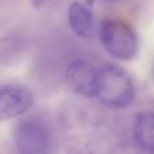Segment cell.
<instances>
[{"instance_id":"4","label":"cell","mask_w":154,"mask_h":154,"mask_svg":"<svg viewBox=\"0 0 154 154\" xmlns=\"http://www.w3.org/2000/svg\"><path fill=\"white\" fill-rule=\"evenodd\" d=\"M97 70L85 60H76L68 66L65 79L69 88L84 97H93L96 93Z\"/></svg>"},{"instance_id":"2","label":"cell","mask_w":154,"mask_h":154,"mask_svg":"<svg viewBox=\"0 0 154 154\" xmlns=\"http://www.w3.org/2000/svg\"><path fill=\"white\" fill-rule=\"evenodd\" d=\"M100 42L109 56L120 61L133 60L139 49L135 30L128 23L118 19H107L101 23Z\"/></svg>"},{"instance_id":"7","label":"cell","mask_w":154,"mask_h":154,"mask_svg":"<svg viewBox=\"0 0 154 154\" xmlns=\"http://www.w3.org/2000/svg\"><path fill=\"white\" fill-rule=\"evenodd\" d=\"M134 138L142 152L154 154V112H141L137 115Z\"/></svg>"},{"instance_id":"6","label":"cell","mask_w":154,"mask_h":154,"mask_svg":"<svg viewBox=\"0 0 154 154\" xmlns=\"http://www.w3.org/2000/svg\"><path fill=\"white\" fill-rule=\"evenodd\" d=\"M68 20L72 31L81 38H89L93 32V15L82 2H73L68 10Z\"/></svg>"},{"instance_id":"5","label":"cell","mask_w":154,"mask_h":154,"mask_svg":"<svg viewBox=\"0 0 154 154\" xmlns=\"http://www.w3.org/2000/svg\"><path fill=\"white\" fill-rule=\"evenodd\" d=\"M32 106V95L22 87L0 88V122L23 115Z\"/></svg>"},{"instance_id":"8","label":"cell","mask_w":154,"mask_h":154,"mask_svg":"<svg viewBox=\"0 0 154 154\" xmlns=\"http://www.w3.org/2000/svg\"><path fill=\"white\" fill-rule=\"evenodd\" d=\"M45 2H46V0H31L32 5H34V7H37V8L42 7V5L45 4Z\"/></svg>"},{"instance_id":"1","label":"cell","mask_w":154,"mask_h":154,"mask_svg":"<svg viewBox=\"0 0 154 154\" xmlns=\"http://www.w3.org/2000/svg\"><path fill=\"white\" fill-rule=\"evenodd\" d=\"M95 96L112 109L128 107L135 99V88L130 76L118 65L106 64L97 70Z\"/></svg>"},{"instance_id":"3","label":"cell","mask_w":154,"mask_h":154,"mask_svg":"<svg viewBox=\"0 0 154 154\" xmlns=\"http://www.w3.org/2000/svg\"><path fill=\"white\" fill-rule=\"evenodd\" d=\"M50 133L39 119H26L20 122L15 133V146L18 154H49Z\"/></svg>"},{"instance_id":"9","label":"cell","mask_w":154,"mask_h":154,"mask_svg":"<svg viewBox=\"0 0 154 154\" xmlns=\"http://www.w3.org/2000/svg\"><path fill=\"white\" fill-rule=\"evenodd\" d=\"M106 2H108V3H116V2H120V0H106Z\"/></svg>"}]
</instances>
